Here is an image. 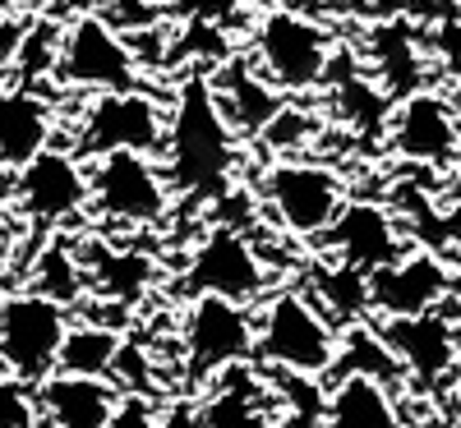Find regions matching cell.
Instances as JSON below:
<instances>
[{
	"label": "cell",
	"instance_id": "30",
	"mask_svg": "<svg viewBox=\"0 0 461 428\" xmlns=\"http://www.w3.org/2000/svg\"><path fill=\"white\" fill-rule=\"evenodd\" d=\"M438 240L461 258V203H447V212H438Z\"/></svg>",
	"mask_w": 461,
	"mask_h": 428
},
{
	"label": "cell",
	"instance_id": "17",
	"mask_svg": "<svg viewBox=\"0 0 461 428\" xmlns=\"http://www.w3.org/2000/svg\"><path fill=\"white\" fill-rule=\"evenodd\" d=\"M208 88H212V102H217V111H221V120L236 129V138L263 134V125L282 111L277 88L267 84L254 65H240V60L226 65L221 79H212Z\"/></svg>",
	"mask_w": 461,
	"mask_h": 428
},
{
	"label": "cell",
	"instance_id": "29",
	"mask_svg": "<svg viewBox=\"0 0 461 428\" xmlns=\"http://www.w3.org/2000/svg\"><path fill=\"white\" fill-rule=\"evenodd\" d=\"M106 428H158V406H152L143 392H121Z\"/></svg>",
	"mask_w": 461,
	"mask_h": 428
},
{
	"label": "cell",
	"instance_id": "28",
	"mask_svg": "<svg viewBox=\"0 0 461 428\" xmlns=\"http://www.w3.org/2000/svg\"><path fill=\"white\" fill-rule=\"evenodd\" d=\"M0 428H37V410H32V392L0 369Z\"/></svg>",
	"mask_w": 461,
	"mask_h": 428
},
{
	"label": "cell",
	"instance_id": "15",
	"mask_svg": "<svg viewBox=\"0 0 461 428\" xmlns=\"http://www.w3.org/2000/svg\"><path fill=\"white\" fill-rule=\"evenodd\" d=\"M121 387L111 378H84V373H47L32 387L37 428H106Z\"/></svg>",
	"mask_w": 461,
	"mask_h": 428
},
{
	"label": "cell",
	"instance_id": "26",
	"mask_svg": "<svg viewBox=\"0 0 461 428\" xmlns=\"http://www.w3.org/2000/svg\"><path fill=\"white\" fill-rule=\"evenodd\" d=\"M60 37H65V28H56L51 19H37L28 32H19V47H14V65H19V74H51L56 69V56H60Z\"/></svg>",
	"mask_w": 461,
	"mask_h": 428
},
{
	"label": "cell",
	"instance_id": "19",
	"mask_svg": "<svg viewBox=\"0 0 461 428\" xmlns=\"http://www.w3.org/2000/svg\"><path fill=\"white\" fill-rule=\"evenodd\" d=\"M51 143V106L28 88H0V166H23Z\"/></svg>",
	"mask_w": 461,
	"mask_h": 428
},
{
	"label": "cell",
	"instance_id": "13",
	"mask_svg": "<svg viewBox=\"0 0 461 428\" xmlns=\"http://www.w3.org/2000/svg\"><path fill=\"white\" fill-rule=\"evenodd\" d=\"M388 143L397 147V157L415 166H452L461 152L456 106H447L438 93H406L402 106L388 115Z\"/></svg>",
	"mask_w": 461,
	"mask_h": 428
},
{
	"label": "cell",
	"instance_id": "22",
	"mask_svg": "<svg viewBox=\"0 0 461 428\" xmlns=\"http://www.w3.org/2000/svg\"><path fill=\"white\" fill-rule=\"evenodd\" d=\"M328 373H332V378H341V373H369V378H378V382H393V378H402L406 369L397 364V355L388 350V341H383L378 332L351 323V332L337 336V355H332V369H328Z\"/></svg>",
	"mask_w": 461,
	"mask_h": 428
},
{
	"label": "cell",
	"instance_id": "33",
	"mask_svg": "<svg viewBox=\"0 0 461 428\" xmlns=\"http://www.w3.org/2000/svg\"><path fill=\"white\" fill-rule=\"evenodd\" d=\"M32 5H42V0H32Z\"/></svg>",
	"mask_w": 461,
	"mask_h": 428
},
{
	"label": "cell",
	"instance_id": "12",
	"mask_svg": "<svg viewBox=\"0 0 461 428\" xmlns=\"http://www.w3.org/2000/svg\"><path fill=\"white\" fill-rule=\"evenodd\" d=\"M14 193H19L23 217H32V221H69L74 212L88 208V166H84V157L47 143L37 157H28L19 166Z\"/></svg>",
	"mask_w": 461,
	"mask_h": 428
},
{
	"label": "cell",
	"instance_id": "3",
	"mask_svg": "<svg viewBox=\"0 0 461 428\" xmlns=\"http://www.w3.org/2000/svg\"><path fill=\"white\" fill-rule=\"evenodd\" d=\"M88 208L115 226H152L171 208L167 171L152 152H102L88 166Z\"/></svg>",
	"mask_w": 461,
	"mask_h": 428
},
{
	"label": "cell",
	"instance_id": "20",
	"mask_svg": "<svg viewBox=\"0 0 461 428\" xmlns=\"http://www.w3.org/2000/svg\"><path fill=\"white\" fill-rule=\"evenodd\" d=\"M115 350H121V332H115V327H106L97 318L69 323V332L60 341V355H56V369L84 373V378H111Z\"/></svg>",
	"mask_w": 461,
	"mask_h": 428
},
{
	"label": "cell",
	"instance_id": "23",
	"mask_svg": "<svg viewBox=\"0 0 461 428\" xmlns=\"http://www.w3.org/2000/svg\"><path fill=\"white\" fill-rule=\"evenodd\" d=\"M314 304L332 308V323H360L369 314V277L346 263H332L314 277Z\"/></svg>",
	"mask_w": 461,
	"mask_h": 428
},
{
	"label": "cell",
	"instance_id": "4",
	"mask_svg": "<svg viewBox=\"0 0 461 428\" xmlns=\"http://www.w3.org/2000/svg\"><path fill=\"white\" fill-rule=\"evenodd\" d=\"M332 60V32L300 10H267L254 28V69L277 93H310Z\"/></svg>",
	"mask_w": 461,
	"mask_h": 428
},
{
	"label": "cell",
	"instance_id": "5",
	"mask_svg": "<svg viewBox=\"0 0 461 428\" xmlns=\"http://www.w3.org/2000/svg\"><path fill=\"white\" fill-rule=\"evenodd\" d=\"M65 332H69L65 304L37 290H19L10 299H0V369L19 378L23 387H37L47 373H56Z\"/></svg>",
	"mask_w": 461,
	"mask_h": 428
},
{
	"label": "cell",
	"instance_id": "2",
	"mask_svg": "<svg viewBox=\"0 0 461 428\" xmlns=\"http://www.w3.org/2000/svg\"><path fill=\"white\" fill-rule=\"evenodd\" d=\"M337 323L304 290H277L254 323V355L277 373L323 378L337 355Z\"/></svg>",
	"mask_w": 461,
	"mask_h": 428
},
{
	"label": "cell",
	"instance_id": "14",
	"mask_svg": "<svg viewBox=\"0 0 461 428\" xmlns=\"http://www.w3.org/2000/svg\"><path fill=\"white\" fill-rule=\"evenodd\" d=\"M323 249L328 258L346 263V267H356V272H378V267H388L397 254H406V240H402V226L397 217L383 208V203H365V199H346L341 212L332 217V226L323 230Z\"/></svg>",
	"mask_w": 461,
	"mask_h": 428
},
{
	"label": "cell",
	"instance_id": "11",
	"mask_svg": "<svg viewBox=\"0 0 461 428\" xmlns=\"http://www.w3.org/2000/svg\"><path fill=\"white\" fill-rule=\"evenodd\" d=\"M447 290H452V272L434 249H406L388 267L369 272V308L383 318L429 314Z\"/></svg>",
	"mask_w": 461,
	"mask_h": 428
},
{
	"label": "cell",
	"instance_id": "6",
	"mask_svg": "<svg viewBox=\"0 0 461 428\" xmlns=\"http://www.w3.org/2000/svg\"><path fill=\"white\" fill-rule=\"evenodd\" d=\"M263 203L273 212V221L295 240H319L332 226V217L346 203V184L332 166L319 162H277L263 175Z\"/></svg>",
	"mask_w": 461,
	"mask_h": 428
},
{
	"label": "cell",
	"instance_id": "21",
	"mask_svg": "<svg viewBox=\"0 0 461 428\" xmlns=\"http://www.w3.org/2000/svg\"><path fill=\"white\" fill-rule=\"evenodd\" d=\"M97 295L130 304L152 286V258L143 254H125V249H93L88 254V277H84Z\"/></svg>",
	"mask_w": 461,
	"mask_h": 428
},
{
	"label": "cell",
	"instance_id": "1",
	"mask_svg": "<svg viewBox=\"0 0 461 428\" xmlns=\"http://www.w3.org/2000/svg\"><path fill=\"white\" fill-rule=\"evenodd\" d=\"M236 129L221 120L208 79H189L176 97V111L162 138V171L180 193H221L236 171Z\"/></svg>",
	"mask_w": 461,
	"mask_h": 428
},
{
	"label": "cell",
	"instance_id": "27",
	"mask_svg": "<svg viewBox=\"0 0 461 428\" xmlns=\"http://www.w3.org/2000/svg\"><path fill=\"white\" fill-rule=\"evenodd\" d=\"M337 102H341V111L351 115V120L360 125V129H388V97L383 93H374L369 88V79H360V74H346L341 79V88H337Z\"/></svg>",
	"mask_w": 461,
	"mask_h": 428
},
{
	"label": "cell",
	"instance_id": "8",
	"mask_svg": "<svg viewBox=\"0 0 461 428\" xmlns=\"http://www.w3.org/2000/svg\"><path fill=\"white\" fill-rule=\"evenodd\" d=\"M167 138V115L162 106L143 97L139 88H115V93H97L79 120V147L74 157H102V152H162Z\"/></svg>",
	"mask_w": 461,
	"mask_h": 428
},
{
	"label": "cell",
	"instance_id": "7",
	"mask_svg": "<svg viewBox=\"0 0 461 428\" xmlns=\"http://www.w3.org/2000/svg\"><path fill=\"white\" fill-rule=\"evenodd\" d=\"M56 79L65 88H88V93H115V88H134L139 60L130 42L115 32L102 14L74 19L60 37V56H56Z\"/></svg>",
	"mask_w": 461,
	"mask_h": 428
},
{
	"label": "cell",
	"instance_id": "32",
	"mask_svg": "<svg viewBox=\"0 0 461 428\" xmlns=\"http://www.w3.org/2000/svg\"><path fill=\"white\" fill-rule=\"evenodd\" d=\"M456 125H461V106H456Z\"/></svg>",
	"mask_w": 461,
	"mask_h": 428
},
{
	"label": "cell",
	"instance_id": "9",
	"mask_svg": "<svg viewBox=\"0 0 461 428\" xmlns=\"http://www.w3.org/2000/svg\"><path fill=\"white\" fill-rule=\"evenodd\" d=\"M180 286L189 295H221V299L249 304L267 286V267H263V254L254 249V240H245L236 226L221 221L194 245Z\"/></svg>",
	"mask_w": 461,
	"mask_h": 428
},
{
	"label": "cell",
	"instance_id": "31",
	"mask_svg": "<svg viewBox=\"0 0 461 428\" xmlns=\"http://www.w3.org/2000/svg\"><path fill=\"white\" fill-rule=\"evenodd\" d=\"M447 203H461V162H452V175H447Z\"/></svg>",
	"mask_w": 461,
	"mask_h": 428
},
{
	"label": "cell",
	"instance_id": "10",
	"mask_svg": "<svg viewBox=\"0 0 461 428\" xmlns=\"http://www.w3.org/2000/svg\"><path fill=\"white\" fill-rule=\"evenodd\" d=\"M185 355L194 378H212L254 360V318L249 308L221 295H194L185 314Z\"/></svg>",
	"mask_w": 461,
	"mask_h": 428
},
{
	"label": "cell",
	"instance_id": "16",
	"mask_svg": "<svg viewBox=\"0 0 461 428\" xmlns=\"http://www.w3.org/2000/svg\"><path fill=\"white\" fill-rule=\"evenodd\" d=\"M378 336L388 341V350L397 355V364L406 373H415L420 382L443 378L456 364V332L447 318L429 314H411V318H383Z\"/></svg>",
	"mask_w": 461,
	"mask_h": 428
},
{
	"label": "cell",
	"instance_id": "24",
	"mask_svg": "<svg viewBox=\"0 0 461 428\" xmlns=\"http://www.w3.org/2000/svg\"><path fill=\"white\" fill-rule=\"evenodd\" d=\"M37 295H47L56 304H69L79 299L84 290V272H79V258H74L65 245H51L47 254H37V267H32V286Z\"/></svg>",
	"mask_w": 461,
	"mask_h": 428
},
{
	"label": "cell",
	"instance_id": "18",
	"mask_svg": "<svg viewBox=\"0 0 461 428\" xmlns=\"http://www.w3.org/2000/svg\"><path fill=\"white\" fill-rule=\"evenodd\" d=\"M319 428H402V415L388 382L369 373H341L332 378V392L323 397Z\"/></svg>",
	"mask_w": 461,
	"mask_h": 428
},
{
	"label": "cell",
	"instance_id": "25",
	"mask_svg": "<svg viewBox=\"0 0 461 428\" xmlns=\"http://www.w3.org/2000/svg\"><path fill=\"white\" fill-rule=\"evenodd\" d=\"M199 428H273L258 410V397L249 387H221V392L199 410Z\"/></svg>",
	"mask_w": 461,
	"mask_h": 428
}]
</instances>
